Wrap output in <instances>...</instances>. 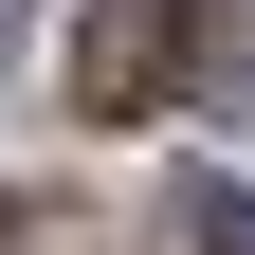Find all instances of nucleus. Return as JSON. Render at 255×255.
Returning <instances> with one entry per match:
<instances>
[{
    "label": "nucleus",
    "instance_id": "1",
    "mask_svg": "<svg viewBox=\"0 0 255 255\" xmlns=\"http://www.w3.org/2000/svg\"><path fill=\"white\" fill-rule=\"evenodd\" d=\"M182 37H201V0H91L73 18V110L91 128H146L164 73H182Z\"/></svg>",
    "mask_w": 255,
    "mask_h": 255
},
{
    "label": "nucleus",
    "instance_id": "2",
    "mask_svg": "<svg viewBox=\"0 0 255 255\" xmlns=\"http://www.w3.org/2000/svg\"><path fill=\"white\" fill-rule=\"evenodd\" d=\"M182 237H201V255H255V182H219V164H182Z\"/></svg>",
    "mask_w": 255,
    "mask_h": 255
},
{
    "label": "nucleus",
    "instance_id": "3",
    "mask_svg": "<svg viewBox=\"0 0 255 255\" xmlns=\"http://www.w3.org/2000/svg\"><path fill=\"white\" fill-rule=\"evenodd\" d=\"M0 55H18V0H0Z\"/></svg>",
    "mask_w": 255,
    "mask_h": 255
}]
</instances>
